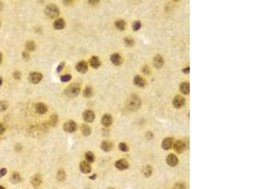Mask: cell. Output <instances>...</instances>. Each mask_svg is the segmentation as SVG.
<instances>
[{"instance_id": "29", "label": "cell", "mask_w": 253, "mask_h": 189, "mask_svg": "<svg viewBox=\"0 0 253 189\" xmlns=\"http://www.w3.org/2000/svg\"><path fill=\"white\" fill-rule=\"evenodd\" d=\"M85 158L86 159V161L89 163H93L95 161V156L94 153L91 151H88L85 154Z\"/></svg>"}, {"instance_id": "38", "label": "cell", "mask_w": 253, "mask_h": 189, "mask_svg": "<svg viewBox=\"0 0 253 189\" xmlns=\"http://www.w3.org/2000/svg\"><path fill=\"white\" fill-rule=\"evenodd\" d=\"M65 61H62V62H61L60 64H59V65L58 66V67H57V68H56V71H57V73H60L61 71H62V70L63 69V68H65Z\"/></svg>"}, {"instance_id": "49", "label": "cell", "mask_w": 253, "mask_h": 189, "mask_svg": "<svg viewBox=\"0 0 253 189\" xmlns=\"http://www.w3.org/2000/svg\"><path fill=\"white\" fill-rule=\"evenodd\" d=\"M2 62H3V54L1 52H0V64H2Z\"/></svg>"}, {"instance_id": "2", "label": "cell", "mask_w": 253, "mask_h": 189, "mask_svg": "<svg viewBox=\"0 0 253 189\" xmlns=\"http://www.w3.org/2000/svg\"><path fill=\"white\" fill-rule=\"evenodd\" d=\"M44 12L49 18H55L60 15V10L58 6L54 4H49L45 8Z\"/></svg>"}, {"instance_id": "11", "label": "cell", "mask_w": 253, "mask_h": 189, "mask_svg": "<svg viewBox=\"0 0 253 189\" xmlns=\"http://www.w3.org/2000/svg\"><path fill=\"white\" fill-rule=\"evenodd\" d=\"M101 124L104 127H110L113 123L112 116L108 114H104L101 118Z\"/></svg>"}, {"instance_id": "25", "label": "cell", "mask_w": 253, "mask_h": 189, "mask_svg": "<svg viewBox=\"0 0 253 189\" xmlns=\"http://www.w3.org/2000/svg\"><path fill=\"white\" fill-rule=\"evenodd\" d=\"M180 90L183 94H189L190 91L189 83L187 82L182 83L180 86Z\"/></svg>"}, {"instance_id": "23", "label": "cell", "mask_w": 253, "mask_h": 189, "mask_svg": "<svg viewBox=\"0 0 253 189\" xmlns=\"http://www.w3.org/2000/svg\"><path fill=\"white\" fill-rule=\"evenodd\" d=\"M80 129H81V131H82V134L84 136L87 137V136H89L91 135L92 131H91V128L89 125H88L87 124H82L81 125Z\"/></svg>"}, {"instance_id": "9", "label": "cell", "mask_w": 253, "mask_h": 189, "mask_svg": "<svg viewBox=\"0 0 253 189\" xmlns=\"http://www.w3.org/2000/svg\"><path fill=\"white\" fill-rule=\"evenodd\" d=\"M42 176L39 173H36L31 178V184L35 188H37L42 184Z\"/></svg>"}, {"instance_id": "8", "label": "cell", "mask_w": 253, "mask_h": 189, "mask_svg": "<svg viewBox=\"0 0 253 189\" xmlns=\"http://www.w3.org/2000/svg\"><path fill=\"white\" fill-rule=\"evenodd\" d=\"M186 100L180 95L175 96L173 100V105L176 108H180L185 105Z\"/></svg>"}, {"instance_id": "43", "label": "cell", "mask_w": 253, "mask_h": 189, "mask_svg": "<svg viewBox=\"0 0 253 189\" xmlns=\"http://www.w3.org/2000/svg\"><path fill=\"white\" fill-rule=\"evenodd\" d=\"M5 126L3 125V124H2V123H0V135L3 134L5 132Z\"/></svg>"}, {"instance_id": "4", "label": "cell", "mask_w": 253, "mask_h": 189, "mask_svg": "<svg viewBox=\"0 0 253 189\" xmlns=\"http://www.w3.org/2000/svg\"><path fill=\"white\" fill-rule=\"evenodd\" d=\"M63 128L66 132L72 133L77 129V124L74 121H68L63 124Z\"/></svg>"}, {"instance_id": "32", "label": "cell", "mask_w": 253, "mask_h": 189, "mask_svg": "<svg viewBox=\"0 0 253 189\" xmlns=\"http://www.w3.org/2000/svg\"><path fill=\"white\" fill-rule=\"evenodd\" d=\"M124 42L127 47H132L134 44V41L131 37H125L124 38Z\"/></svg>"}, {"instance_id": "35", "label": "cell", "mask_w": 253, "mask_h": 189, "mask_svg": "<svg viewBox=\"0 0 253 189\" xmlns=\"http://www.w3.org/2000/svg\"><path fill=\"white\" fill-rule=\"evenodd\" d=\"M141 28V23L140 21H135L132 24V29L134 31H137Z\"/></svg>"}, {"instance_id": "28", "label": "cell", "mask_w": 253, "mask_h": 189, "mask_svg": "<svg viewBox=\"0 0 253 189\" xmlns=\"http://www.w3.org/2000/svg\"><path fill=\"white\" fill-rule=\"evenodd\" d=\"M36 44L33 41H28L26 44V48L28 51L32 52L36 49Z\"/></svg>"}, {"instance_id": "45", "label": "cell", "mask_w": 253, "mask_h": 189, "mask_svg": "<svg viewBox=\"0 0 253 189\" xmlns=\"http://www.w3.org/2000/svg\"><path fill=\"white\" fill-rule=\"evenodd\" d=\"M73 1H70V0H67V1H63V5L65 6H70L72 4H73Z\"/></svg>"}, {"instance_id": "51", "label": "cell", "mask_w": 253, "mask_h": 189, "mask_svg": "<svg viewBox=\"0 0 253 189\" xmlns=\"http://www.w3.org/2000/svg\"><path fill=\"white\" fill-rule=\"evenodd\" d=\"M0 189H5V188L2 185H0Z\"/></svg>"}, {"instance_id": "13", "label": "cell", "mask_w": 253, "mask_h": 189, "mask_svg": "<svg viewBox=\"0 0 253 189\" xmlns=\"http://www.w3.org/2000/svg\"><path fill=\"white\" fill-rule=\"evenodd\" d=\"M79 168L82 173L84 174H87L91 171V166L87 161H83L80 163Z\"/></svg>"}, {"instance_id": "20", "label": "cell", "mask_w": 253, "mask_h": 189, "mask_svg": "<svg viewBox=\"0 0 253 189\" xmlns=\"http://www.w3.org/2000/svg\"><path fill=\"white\" fill-rule=\"evenodd\" d=\"M101 148L103 151L105 152H110L112 150L113 145V143L110 141H104L101 143Z\"/></svg>"}, {"instance_id": "46", "label": "cell", "mask_w": 253, "mask_h": 189, "mask_svg": "<svg viewBox=\"0 0 253 189\" xmlns=\"http://www.w3.org/2000/svg\"><path fill=\"white\" fill-rule=\"evenodd\" d=\"M143 72L145 74H148L149 73V68H148V66H145L143 68Z\"/></svg>"}, {"instance_id": "26", "label": "cell", "mask_w": 253, "mask_h": 189, "mask_svg": "<svg viewBox=\"0 0 253 189\" xmlns=\"http://www.w3.org/2000/svg\"><path fill=\"white\" fill-rule=\"evenodd\" d=\"M22 180V178L18 172H14L10 177L11 182L13 184H17Z\"/></svg>"}, {"instance_id": "50", "label": "cell", "mask_w": 253, "mask_h": 189, "mask_svg": "<svg viewBox=\"0 0 253 189\" xmlns=\"http://www.w3.org/2000/svg\"><path fill=\"white\" fill-rule=\"evenodd\" d=\"M3 84V78L0 76V86H1Z\"/></svg>"}, {"instance_id": "33", "label": "cell", "mask_w": 253, "mask_h": 189, "mask_svg": "<svg viewBox=\"0 0 253 189\" xmlns=\"http://www.w3.org/2000/svg\"><path fill=\"white\" fill-rule=\"evenodd\" d=\"M58 121V117L57 115L53 114L51 116L50 119V124L52 126H55Z\"/></svg>"}, {"instance_id": "17", "label": "cell", "mask_w": 253, "mask_h": 189, "mask_svg": "<svg viewBox=\"0 0 253 189\" xmlns=\"http://www.w3.org/2000/svg\"><path fill=\"white\" fill-rule=\"evenodd\" d=\"M115 167L119 170H125L128 168V163L124 159H121L115 163Z\"/></svg>"}, {"instance_id": "12", "label": "cell", "mask_w": 253, "mask_h": 189, "mask_svg": "<svg viewBox=\"0 0 253 189\" xmlns=\"http://www.w3.org/2000/svg\"><path fill=\"white\" fill-rule=\"evenodd\" d=\"M89 65L94 69H98L101 65V61L99 57L94 56L91 58L89 60Z\"/></svg>"}, {"instance_id": "39", "label": "cell", "mask_w": 253, "mask_h": 189, "mask_svg": "<svg viewBox=\"0 0 253 189\" xmlns=\"http://www.w3.org/2000/svg\"><path fill=\"white\" fill-rule=\"evenodd\" d=\"M22 76V74L20 73V71H15L13 73V77L14 78V79L15 80H20Z\"/></svg>"}, {"instance_id": "6", "label": "cell", "mask_w": 253, "mask_h": 189, "mask_svg": "<svg viewBox=\"0 0 253 189\" xmlns=\"http://www.w3.org/2000/svg\"><path fill=\"white\" fill-rule=\"evenodd\" d=\"M82 116L84 121L88 123L93 122L95 119V114L91 110H87L86 111H84L83 112Z\"/></svg>"}, {"instance_id": "15", "label": "cell", "mask_w": 253, "mask_h": 189, "mask_svg": "<svg viewBox=\"0 0 253 189\" xmlns=\"http://www.w3.org/2000/svg\"><path fill=\"white\" fill-rule=\"evenodd\" d=\"M178 158L175 154H170L166 157V163L170 167H175L178 164Z\"/></svg>"}, {"instance_id": "3", "label": "cell", "mask_w": 253, "mask_h": 189, "mask_svg": "<svg viewBox=\"0 0 253 189\" xmlns=\"http://www.w3.org/2000/svg\"><path fill=\"white\" fill-rule=\"evenodd\" d=\"M141 104V101L140 98L135 95V94H132L128 100L127 107L128 109L133 110V111H135V110L140 108Z\"/></svg>"}, {"instance_id": "24", "label": "cell", "mask_w": 253, "mask_h": 189, "mask_svg": "<svg viewBox=\"0 0 253 189\" xmlns=\"http://www.w3.org/2000/svg\"><path fill=\"white\" fill-rule=\"evenodd\" d=\"M115 26L120 31H123L125 29L126 22L123 20H118L115 22Z\"/></svg>"}, {"instance_id": "41", "label": "cell", "mask_w": 253, "mask_h": 189, "mask_svg": "<svg viewBox=\"0 0 253 189\" xmlns=\"http://www.w3.org/2000/svg\"><path fill=\"white\" fill-rule=\"evenodd\" d=\"M174 189H186V187L182 184H177L175 185Z\"/></svg>"}, {"instance_id": "31", "label": "cell", "mask_w": 253, "mask_h": 189, "mask_svg": "<svg viewBox=\"0 0 253 189\" xmlns=\"http://www.w3.org/2000/svg\"><path fill=\"white\" fill-rule=\"evenodd\" d=\"M9 102L7 100H3L0 101V112H4L9 108Z\"/></svg>"}, {"instance_id": "48", "label": "cell", "mask_w": 253, "mask_h": 189, "mask_svg": "<svg viewBox=\"0 0 253 189\" xmlns=\"http://www.w3.org/2000/svg\"><path fill=\"white\" fill-rule=\"evenodd\" d=\"M96 178H97V175H96V174H93V175H92V176L89 177V178H90L91 180H96Z\"/></svg>"}, {"instance_id": "18", "label": "cell", "mask_w": 253, "mask_h": 189, "mask_svg": "<svg viewBox=\"0 0 253 189\" xmlns=\"http://www.w3.org/2000/svg\"><path fill=\"white\" fill-rule=\"evenodd\" d=\"M134 83L138 87L143 88L145 85V81L140 75H137L134 78Z\"/></svg>"}, {"instance_id": "34", "label": "cell", "mask_w": 253, "mask_h": 189, "mask_svg": "<svg viewBox=\"0 0 253 189\" xmlns=\"http://www.w3.org/2000/svg\"><path fill=\"white\" fill-rule=\"evenodd\" d=\"M152 172V168L149 166H146L143 170V173L145 177H149L151 175Z\"/></svg>"}, {"instance_id": "30", "label": "cell", "mask_w": 253, "mask_h": 189, "mask_svg": "<svg viewBox=\"0 0 253 189\" xmlns=\"http://www.w3.org/2000/svg\"><path fill=\"white\" fill-rule=\"evenodd\" d=\"M66 178V173L63 169H60L58 170L57 175H56V178L60 182H62Z\"/></svg>"}, {"instance_id": "37", "label": "cell", "mask_w": 253, "mask_h": 189, "mask_svg": "<svg viewBox=\"0 0 253 189\" xmlns=\"http://www.w3.org/2000/svg\"><path fill=\"white\" fill-rule=\"evenodd\" d=\"M72 79V76L70 75H65L60 77V80L63 83H67L70 81Z\"/></svg>"}, {"instance_id": "1", "label": "cell", "mask_w": 253, "mask_h": 189, "mask_svg": "<svg viewBox=\"0 0 253 189\" xmlns=\"http://www.w3.org/2000/svg\"><path fill=\"white\" fill-rule=\"evenodd\" d=\"M80 86L77 83H72L69 85L65 90V94L69 98H74L80 93Z\"/></svg>"}, {"instance_id": "21", "label": "cell", "mask_w": 253, "mask_h": 189, "mask_svg": "<svg viewBox=\"0 0 253 189\" xmlns=\"http://www.w3.org/2000/svg\"><path fill=\"white\" fill-rule=\"evenodd\" d=\"M65 27V22L63 18L56 20L53 23V27L56 30H62Z\"/></svg>"}, {"instance_id": "36", "label": "cell", "mask_w": 253, "mask_h": 189, "mask_svg": "<svg viewBox=\"0 0 253 189\" xmlns=\"http://www.w3.org/2000/svg\"><path fill=\"white\" fill-rule=\"evenodd\" d=\"M118 148L120 149V150L123 152H127L129 150V148L128 147L127 144L125 143H120L119 144Z\"/></svg>"}, {"instance_id": "47", "label": "cell", "mask_w": 253, "mask_h": 189, "mask_svg": "<svg viewBox=\"0 0 253 189\" xmlns=\"http://www.w3.org/2000/svg\"><path fill=\"white\" fill-rule=\"evenodd\" d=\"M182 71L185 74H189V71H190V69H189V67H188V68H184V69H182Z\"/></svg>"}, {"instance_id": "7", "label": "cell", "mask_w": 253, "mask_h": 189, "mask_svg": "<svg viewBox=\"0 0 253 189\" xmlns=\"http://www.w3.org/2000/svg\"><path fill=\"white\" fill-rule=\"evenodd\" d=\"M75 69L79 73H82V74L87 73V71H88L87 62L85 61H79V62H77V64L76 65Z\"/></svg>"}, {"instance_id": "44", "label": "cell", "mask_w": 253, "mask_h": 189, "mask_svg": "<svg viewBox=\"0 0 253 189\" xmlns=\"http://www.w3.org/2000/svg\"><path fill=\"white\" fill-rule=\"evenodd\" d=\"M22 56H23V58H24L25 60L27 61V60H29V59L30 56H29V54L28 53H27V52H23V53H22Z\"/></svg>"}, {"instance_id": "40", "label": "cell", "mask_w": 253, "mask_h": 189, "mask_svg": "<svg viewBox=\"0 0 253 189\" xmlns=\"http://www.w3.org/2000/svg\"><path fill=\"white\" fill-rule=\"evenodd\" d=\"M7 173V169L5 168H2L0 170V178L4 177Z\"/></svg>"}, {"instance_id": "22", "label": "cell", "mask_w": 253, "mask_h": 189, "mask_svg": "<svg viewBox=\"0 0 253 189\" xmlns=\"http://www.w3.org/2000/svg\"><path fill=\"white\" fill-rule=\"evenodd\" d=\"M173 144V139L171 138H165L162 143V148L165 149V150H168V149H170Z\"/></svg>"}, {"instance_id": "5", "label": "cell", "mask_w": 253, "mask_h": 189, "mask_svg": "<svg viewBox=\"0 0 253 189\" xmlns=\"http://www.w3.org/2000/svg\"><path fill=\"white\" fill-rule=\"evenodd\" d=\"M43 75L39 72L30 73L29 76V80L32 84H38L41 82Z\"/></svg>"}, {"instance_id": "53", "label": "cell", "mask_w": 253, "mask_h": 189, "mask_svg": "<svg viewBox=\"0 0 253 189\" xmlns=\"http://www.w3.org/2000/svg\"><path fill=\"white\" fill-rule=\"evenodd\" d=\"M0 25H1V23H0Z\"/></svg>"}, {"instance_id": "16", "label": "cell", "mask_w": 253, "mask_h": 189, "mask_svg": "<svg viewBox=\"0 0 253 189\" xmlns=\"http://www.w3.org/2000/svg\"><path fill=\"white\" fill-rule=\"evenodd\" d=\"M173 148L176 152L178 153H182L185 150L186 144L181 141H177V142H175V143L174 144Z\"/></svg>"}, {"instance_id": "10", "label": "cell", "mask_w": 253, "mask_h": 189, "mask_svg": "<svg viewBox=\"0 0 253 189\" xmlns=\"http://www.w3.org/2000/svg\"><path fill=\"white\" fill-rule=\"evenodd\" d=\"M110 61L112 64L116 66H120L123 62V59H122L121 56L118 53L113 54L110 57Z\"/></svg>"}, {"instance_id": "27", "label": "cell", "mask_w": 253, "mask_h": 189, "mask_svg": "<svg viewBox=\"0 0 253 189\" xmlns=\"http://www.w3.org/2000/svg\"><path fill=\"white\" fill-rule=\"evenodd\" d=\"M83 95L86 98H90L93 95V88L91 86H87L83 91Z\"/></svg>"}, {"instance_id": "14", "label": "cell", "mask_w": 253, "mask_h": 189, "mask_svg": "<svg viewBox=\"0 0 253 189\" xmlns=\"http://www.w3.org/2000/svg\"><path fill=\"white\" fill-rule=\"evenodd\" d=\"M36 110L37 114L43 115L48 112V107L43 102H39L36 105Z\"/></svg>"}, {"instance_id": "19", "label": "cell", "mask_w": 253, "mask_h": 189, "mask_svg": "<svg viewBox=\"0 0 253 189\" xmlns=\"http://www.w3.org/2000/svg\"><path fill=\"white\" fill-rule=\"evenodd\" d=\"M164 64V60L162 56H161L160 55H157L153 59V65H154L155 67L156 68H161Z\"/></svg>"}, {"instance_id": "42", "label": "cell", "mask_w": 253, "mask_h": 189, "mask_svg": "<svg viewBox=\"0 0 253 189\" xmlns=\"http://www.w3.org/2000/svg\"><path fill=\"white\" fill-rule=\"evenodd\" d=\"M88 2H89V4L91 5L92 6H96L97 4H99L100 1H99V0H90V1H89Z\"/></svg>"}, {"instance_id": "52", "label": "cell", "mask_w": 253, "mask_h": 189, "mask_svg": "<svg viewBox=\"0 0 253 189\" xmlns=\"http://www.w3.org/2000/svg\"><path fill=\"white\" fill-rule=\"evenodd\" d=\"M108 189H115V188H108Z\"/></svg>"}]
</instances>
